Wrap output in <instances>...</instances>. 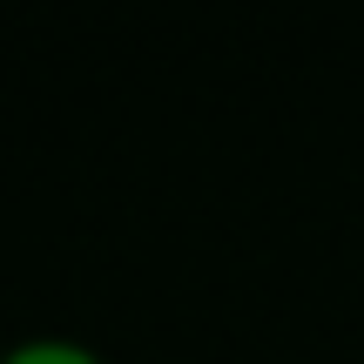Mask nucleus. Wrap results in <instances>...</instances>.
Returning a JSON list of instances; mask_svg holds the SVG:
<instances>
[{
    "label": "nucleus",
    "mask_w": 364,
    "mask_h": 364,
    "mask_svg": "<svg viewBox=\"0 0 364 364\" xmlns=\"http://www.w3.org/2000/svg\"><path fill=\"white\" fill-rule=\"evenodd\" d=\"M0 364H108V358L88 351V344H75V338H27V344H14Z\"/></svg>",
    "instance_id": "f257e3e1"
}]
</instances>
